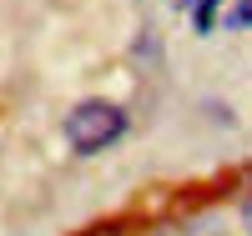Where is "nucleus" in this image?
Segmentation results:
<instances>
[{
	"instance_id": "f257e3e1",
	"label": "nucleus",
	"mask_w": 252,
	"mask_h": 236,
	"mask_svg": "<svg viewBox=\"0 0 252 236\" xmlns=\"http://www.w3.org/2000/svg\"><path fill=\"white\" fill-rule=\"evenodd\" d=\"M126 111L116 101H101V96H91V101H81V105H71L66 111V146L76 156H96V151H106V146H116L121 136H126Z\"/></svg>"
},
{
	"instance_id": "20e7f679",
	"label": "nucleus",
	"mask_w": 252,
	"mask_h": 236,
	"mask_svg": "<svg viewBox=\"0 0 252 236\" xmlns=\"http://www.w3.org/2000/svg\"><path fill=\"white\" fill-rule=\"evenodd\" d=\"M242 226H247V236H252V196L242 201Z\"/></svg>"
},
{
	"instance_id": "7ed1b4c3",
	"label": "nucleus",
	"mask_w": 252,
	"mask_h": 236,
	"mask_svg": "<svg viewBox=\"0 0 252 236\" xmlns=\"http://www.w3.org/2000/svg\"><path fill=\"white\" fill-rule=\"evenodd\" d=\"M227 30H252V0H237L227 15Z\"/></svg>"
},
{
	"instance_id": "39448f33",
	"label": "nucleus",
	"mask_w": 252,
	"mask_h": 236,
	"mask_svg": "<svg viewBox=\"0 0 252 236\" xmlns=\"http://www.w3.org/2000/svg\"><path fill=\"white\" fill-rule=\"evenodd\" d=\"M177 5H182V10H197V0H177Z\"/></svg>"
},
{
	"instance_id": "f03ea898",
	"label": "nucleus",
	"mask_w": 252,
	"mask_h": 236,
	"mask_svg": "<svg viewBox=\"0 0 252 236\" xmlns=\"http://www.w3.org/2000/svg\"><path fill=\"white\" fill-rule=\"evenodd\" d=\"M217 10H222V0H197V10H192V26H197V35H212V26H217Z\"/></svg>"
}]
</instances>
